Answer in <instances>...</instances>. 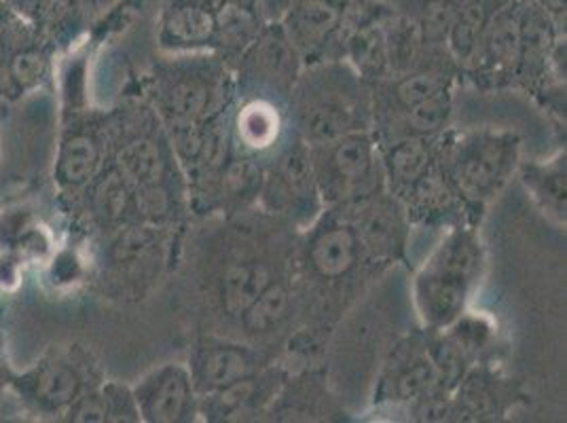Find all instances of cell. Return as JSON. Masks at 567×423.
<instances>
[{
  "instance_id": "22",
  "label": "cell",
  "mask_w": 567,
  "mask_h": 423,
  "mask_svg": "<svg viewBox=\"0 0 567 423\" xmlns=\"http://www.w3.org/2000/svg\"><path fill=\"white\" fill-rule=\"evenodd\" d=\"M457 9H460V4H455L453 0H427L424 18L420 24L422 39L425 41L447 39L453 20L457 16Z\"/></svg>"
},
{
  "instance_id": "29",
  "label": "cell",
  "mask_w": 567,
  "mask_h": 423,
  "mask_svg": "<svg viewBox=\"0 0 567 423\" xmlns=\"http://www.w3.org/2000/svg\"><path fill=\"white\" fill-rule=\"evenodd\" d=\"M138 204H141V210L148 216H155V218L166 216L169 210V197H167L166 188L159 187V183L141 187Z\"/></svg>"
},
{
  "instance_id": "10",
  "label": "cell",
  "mask_w": 567,
  "mask_h": 423,
  "mask_svg": "<svg viewBox=\"0 0 567 423\" xmlns=\"http://www.w3.org/2000/svg\"><path fill=\"white\" fill-rule=\"evenodd\" d=\"M489 13H487V2L485 0H468L464 4H460L457 16L453 20L447 41L450 48L460 60H471L474 51L481 45V37L483 30L489 22Z\"/></svg>"
},
{
  "instance_id": "31",
  "label": "cell",
  "mask_w": 567,
  "mask_h": 423,
  "mask_svg": "<svg viewBox=\"0 0 567 423\" xmlns=\"http://www.w3.org/2000/svg\"><path fill=\"white\" fill-rule=\"evenodd\" d=\"M100 202H102V208L109 212V214H113V216L125 208V202H127L125 187H123V183L118 180L117 176H113L102 187V190H100Z\"/></svg>"
},
{
  "instance_id": "8",
  "label": "cell",
  "mask_w": 567,
  "mask_h": 423,
  "mask_svg": "<svg viewBox=\"0 0 567 423\" xmlns=\"http://www.w3.org/2000/svg\"><path fill=\"white\" fill-rule=\"evenodd\" d=\"M358 257L355 236L346 227L324 231L311 246V265L324 278H339L354 267Z\"/></svg>"
},
{
  "instance_id": "28",
  "label": "cell",
  "mask_w": 567,
  "mask_h": 423,
  "mask_svg": "<svg viewBox=\"0 0 567 423\" xmlns=\"http://www.w3.org/2000/svg\"><path fill=\"white\" fill-rule=\"evenodd\" d=\"M364 236L373 248H388L394 241L396 227L394 220L388 216V210H373L364 225Z\"/></svg>"
},
{
  "instance_id": "20",
  "label": "cell",
  "mask_w": 567,
  "mask_h": 423,
  "mask_svg": "<svg viewBox=\"0 0 567 423\" xmlns=\"http://www.w3.org/2000/svg\"><path fill=\"white\" fill-rule=\"evenodd\" d=\"M427 148L422 141L417 138H406L401 141L396 146H392L390 155H388V165L392 176H396L401 183H415L424 176L427 169Z\"/></svg>"
},
{
  "instance_id": "27",
  "label": "cell",
  "mask_w": 567,
  "mask_h": 423,
  "mask_svg": "<svg viewBox=\"0 0 567 423\" xmlns=\"http://www.w3.org/2000/svg\"><path fill=\"white\" fill-rule=\"evenodd\" d=\"M439 94H443V83L434 74H413V76H406L401 85H399V90H396L399 102H401L406 111Z\"/></svg>"
},
{
  "instance_id": "18",
  "label": "cell",
  "mask_w": 567,
  "mask_h": 423,
  "mask_svg": "<svg viewBox=\"0 0 567 423\" xmlns=\"http://www.w3.org/2000/svg\"><path fill=\"white\" fill-rule=\"evenodd\" d=\"M276 178L290 199L292 197H311V193L316 190V174H313V165H311V159L303 146L290 151L284 157Z\"/></svg>"
},
{
  "instance_id": "14",
  "label": "cell",
  "mask_w": 567,
  "mask_h": 423,
  "mask_svg": "<svg viewBox=\"0 0 567 423\" xmlns=\"http://www.w3.org/2000/svg\"><path fill=\"white\" fill-rule=\"evenodd\" d=\"M290 309V295L282 283H269L259 297L241 313L248 332H267L278 327Z\"/></svg>"
},
{
  "instance_id": "33",
  "label": "cell",
  "mask_w": 567,
  "mask_h": 423,
  "mask_svg": "<svg viewBox=\"0 0 567 423\" xmlns=\"http://www.w3.org/2000/svg\"><path fill=\"white\" fill-rule=\"evenodd\" d=\"M332 2H337V4L341 7V4H346V2H350V0H332Z\"/></svg>"
},
{
  "instance_id": "1",
  "label": "cell",
  "mask_w": 567,
  "mask_h": 423,
  "mask_svg": "<svg viewBox=\"0 0 567 423\" xmlns=\"http://www.w3.org/2000/svg\"><path fill=\"white\" fill-rule=\"evenodd\" d=\"M476 267L478 257L473 241L457 237L443 248L439 259L420 280V303L430 322L450 324L451 320L457 318Z\"/></svg>"
},
{
  "instance_id": "11",
  "label": "cell",
  "mask_w": 567,
  "mask_h": 423,
  "mask_svg": "<svg viewBox=\"0 0 567 423\" xmlns=\"http://www.w3.org/2000/svg\"><path fill=\"white\" fill-rule=\"evenodd\" d=\"M489 60L497 64H515L520 58L519 16L511 9H502L494 16L481 37Z\"/></svg>"
},
{
  "instance_id": "19",
  "label": "cell",
  "mask_w": 567,
  "mask_h": 423,
  "mask_svg": "<svg viewBox=\"0 0 567 423\" xmlns=\"http://www.w3.org/2000/svg\"><path fill=\"white\" fill-rule=\"evenodd\" d=\"M257 60L265 71L278 79H290V74L295 72L292 43L282 30H269L260 37Z\"/></svg>"
},
{
  "instance_id": "7",
  "label": "cell",
  "mask_w": 567,
  "mask_h": 423,
  "mask_svg": "<svg viewBox=\"0 0 567 423\" xmlns=\"http://www.w3.org/2000/svg\"><path fill=\"white\" fill-rule=\"evenodd\" d=\"M271 283V274L262 262L231 265L223 276V306L227 313L241 316L260 292Z\"/></svg>"
},
{
  "instance_id": "16",
  "label": "cell",
  "mask_w": 567,
  "mask_h": 423,
  "mask_svg": "<svg viewBox=\"0 0 567 423\" xmlns=\"http://www.w3.org/2000/svg\"><path fill=\"white\" fill-rule=\"evenodd\" d=\"M306 134L309 141L316 144H332V142L343 138L352 130V121L346 111L331 104H318L306 115Z\"/></svg>"
},
{
  "instance_id": "25",
  "label": "cell",
  "mask_w": 567,
  "mask_h": 423,
  "mask_svg": "<svg viewBox=\"0 0 567 423\" xmlns=\"http://www.w3.org/2000/svg\"><path fill=\"white\" fill-rule=\"evenodd\" d=\"M439 381V373L434 369V362L420 360L413 367H409L396 383V394L402 400H413L424 396L425 392Z\"/></svg>"
},
{
  "instance_id": "13",
  "label": "cell",
  "mask_w": 567,
  "mask_h": 423,
  "mask_svg": "<svg viewBox=\"0 0 567 423\" xmlns=\"http://www.w3.org/2000/svg\"><path fill=\"white\" fill-rule=\"evenodd\" d=\"M237 136L250 148H267L280 136V115L267 102H250L237 117Z\"/></svg>"
},
{
  "instance_id": "21",
  "label": "cell",
  "mask_w": 567,
  "mask_h": 423,
  "mask_svg": "<svg viewBox=\"0 0 567 423\" xmlns=\"http://www.w3.org/2000/svg\"><path fill=\"white\" fill-rule=\"evenodd\" d=\"M352 58L367 72L381 71L388 60L385 37L375 28H364L352 39Z\"/></svg>"
},
{
  "instance_id": "24",
  "label": "cell",
  "mask_w": 567,
  "mask_h": 423,
  "mask_svg": "<svg viewBox=\"0 0 567 423\" xmlns=\"http://www.w3.org/2000/svg\"><path fill=\"white\" fill-rule=\"evenodd\" d=\"M223 188L234 195V197H241L252 193L255 188L260 185V169L259 165L255 164L252 159H234L227 165H223Z\"/></svg>"
},
{
  "instance_id": "3",
  "label": "cell",
  "mask_w": 567,
  "mask_h": 423,
  "mask_svg": "<svg viewBox=\"0 0 567 423\" xmlns=\"http://www.w3.org/2000/svg\"><path fill=\"white\" fill-rule=\"evenodd\" d=\"M504 159L506 155L502 144L497 142H485L481 146L476 144L455 169V180L460 185V190H464L473 199L489 195L502 174Z\"/></svg>"
},
{
  "instance_id": "15",
  "label": "cell",
  "mask_w": 567,
  "mask_h": 423,
  "mask_svg": "<svg viewBox=\"0 0 567 423\" xmlns=\"http://www.w3.org/2000/svg\"><path fill=\"white\" fill-rule=\"evenodd\" d=\"M121 169L132 183L146 187L162 180L166 162L155 142H134L121 153Z\"/></svg>"
},
{
  "instance_id": "23",
  "label": "cell",
  "mask_w": 567,
  "mask_h": 423,
  "mask_svg": "<svg viewBox=\"0 0 567 423\" xmlns=\"http://www.w3.org/2000/svg\"><path fill=\"white\" fill-rule=\"evenodd\" d=\"M450 117V102L445 100L443 94L434 95L430 100H425L422 104L409 109V123L415 132L430 134L436 132L445 125V121Z\"/></svg>"
},
{
  "instance_id": "9",
  "label": "cell",
  "mask_w": 567,
  "mask_h": 423,
  "mask_svg": "<svg viewBox=\"0 0 567 423\" xmlns=\"http://www.w3.org/2000/svg\"><path fill=\"white\" fill-rule=\"evenodd\" d=\"M332 174L341 185H358L369 176L373 164V148L371 142L362 134H346L331 144Z\"/></svg>"
},
{
  "instance_id": "26",
  "label": "cell",
  "mask_w": 567,
  "mask_h": 423,
  "mask_svg": "<svg viewBox=\"0 0 567 423\" xmlns=\"http://www.w3.org/2000/svg\"><path fill=\"white\" fill-rule=\"evenodd\" d=\"M213 394L214 415L229 417V415L237 413L248 400L252 399L255 383H252L250 375L244 376V379H237V381L220 388V390H214Z\"/></svg>"
},
{
  "instance_id": "6",
  "label": "cell",
  "mask_w": 567,
  "mask_h": 423,
  "mask_svg": "<svg viewBox=\"0 0 567 423\" xmlns=\"http://www.w3.org/2000/svg\"><path fill=\"white\" fill-rule=\"evenodd\" d=\"M252 362L246 350L236 345H216L204 350L197 360V383L202 390H220L237 379L250 375Z\"/></svg>"
},
{
  "instance_id": "4",
  "label": "cell",
  "mask_w": 567,
  "mask_h": 423,
  "mask_svg": "<svg viewBox=\"0 0 567 423\" xmlns=\"http://www.w3.org/2000/svg\"><path fill=\"white\" fill-rule=\"evenodd\" d=\"M164 32L176 43H208L216 37V16L206 0H178L166 13Z\"/></svg>"
},
{
  "instance_id": "32",
  "label": "cell",
  "mask_w": 567,
  "mask_h": 423,
  "mask_svg": "<svg viewBox=\"0 0 567 423\" xmlns=\"http://www.w3.org/2000/svg\"><path fill=\"white\" fill-rule=\"evenodd\" d=\"M265 2H267L271 9H282V11L290 4V0H265Z\"/></svg>"
},
{
  "instance_id": "30",
  "label": "cell",
  "mask_w": 567,
  "mask_h": 423,
  "mask_svg": "<svg viewBox=\"0 0 567 423\" xmlns=\"http://www.w3.org/2000/svg\"><path fill=\"white\" fill-rule=\"evenodd\" d=\"M95 164L94 146L90 142H76L72 148L71 162V176L74 178H83L87 172H92Z\"/></svg>"
},
{
  "instance_id": "2",
  "label": "cell",
  "mask_w": 567,
  "mask_h": 423,
  "mask_svg": "<svg viewBox=\"0 0 567 423\" xmlns=\"http://www.w3.org/2000/svg\"><path fill=\"white\" fill-rule=\"evenodd\" d=\"M136 400L148 422H183L193 402L189 373L181 367H166L142 385Z\"/></svg>"
},
{
  "instance_id": "17",
  "label": "cell",
  "mask_w": 567,
  "mask_h": 423,
  "mask_svg": "<svg viewBox=\"0 0 567 423\" xmlns=\"http://www.w3.org/2000/svg\"><path fill=\"white\" fill-rule=\"evenodd\" d=\"M210 102V92L204 83L190 79L178 83L172 94L167 97V111L176 121V125L181 123H197L199 117L206 113Z\"/></svg>"
},
{
  "instance_id": "5",
  "label": "cell",
  "mask_w": 567,
  "mask_h": 423,
  "mask_svg": "<svg viewBox=\"0 0 567 423\" xmlns=\"http://www.w3.org/2000/svg\"><path fill=\"white\" fill-rule=\"evenodd\" d=\"M290 43L313 45L324 41L341 20L332 0H295L290 7Z\"/></svg>"
},
{
  "instance_id": "12",
  "label": "cell",
  "mask_w": 567,
  "mask_h": 423,
  "mask_svg": "<svg viewBox=\"0 0 567 423\" xmlns=\"http://www.w3.org/2000/svg\"><path fill=\"white\" fill-rule=\"evenodd\" d=\"M214 16L216 37H220L227 45H246L259 32L255 7L248 0H223Z\"/></svg>"
}]
</instances>
